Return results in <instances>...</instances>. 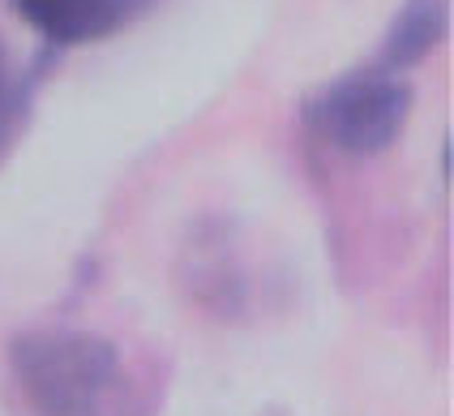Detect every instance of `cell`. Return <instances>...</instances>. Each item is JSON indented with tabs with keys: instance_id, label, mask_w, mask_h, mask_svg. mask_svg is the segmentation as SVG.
<instances>
[{
	"instance_id": "277c9868",
	"label": "cell",
	"mask_w": 454,
	"mask_h": 416,
	"mask_svg": "<svg viewBox=\"0 0 454 416\" xmlns=\"http://www.w3.org/2000/svg\"><path fill=\"white\" fill-rule=\"evenodd\" d=\"M446 18H450V0H403V9L390 18V27L381 35V48L373 60L390 74L416 69L442 43Z\"/></svg>"
},
{
	"instance_id": "3957f363",
	"label": "cell",
	"mask_w": 454,
	"mask_h": 416,
	"mask_svg": "<svg viewBox=\"0 0 454 416\" xmlns=\"http://www.w3.org/2000/svg\"><path fill=\"white\" fill-rule=\"evenodd\" d=\"M13 4L48 43L69 48L133 27L154 0H13Z\"/></svg>"
},
{
	"instance_id": "6da1fadb",
	"label": "cell",
	"mask_w": 454,
	"mask_h": 416,
	"mask_svg": "<svg viewBox=\"0 0 454 416\" xmlns=\"http://www.w3.org/2000/svg\"><path fill=\"white\" fill-rule=\"evenodd\" d=\"M9 369L35 416H154L163 378L116 339L77 326H35L9 343Z\"/></svg>"
},
{
	"instance_id": "7a4b0ae2",
	"label": "cell",
	"mask_w": 454,
	"mask_h": 416,
	"mask_svg": "<svg viewBox=\"0 0 454 416\" xmlns=\"http://www.w3.org/2000/svg\"><path fill=\"white\" fill-rule=\"evenodd\" d=\"M411 116V82L381 69L378 60L348 69L317 86L304 104V125L348 159H373L390 151Z\"/></svg>"
},
{
	"instance_id": "5b68a950",
	"label": "cell",
	"mask_w": 454,
	"mask_h": 416,
	"mask_svg": "<svg viewBox=\"0 0 454 416\" xmlns=\"http://www.w3.org/2000/svg\"><path fill=\"white\" fill-rule=\"evenodd\" d=\"M39 65H18V56L9 48L4 30H0V163L13 155V146L22 142L30 112H35V95H39Z\"/></svg>"
}]
</instances>
